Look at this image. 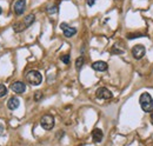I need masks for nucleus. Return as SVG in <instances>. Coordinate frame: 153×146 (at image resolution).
Returning <instances> with one entry per match:
<instances>
[{
	"label": "nucleus",
	"instance_id": "obj_6",
	"mask_svg": "<svg viewBox=\"0 0 153 146\" xmlns=\"http://www.w3.org/2000/svg\"><path fill=\"white\" fill-rule=\"evenodd\" d=\"M146 53V50L143 45H135L132 48V55L134 59H141Z\"/></svg>",
	"mask_w": 153,
	"mask_h": 146
},
{
	"label": "nucleus",
	"instance_id": "obj_19",
	"mask_svg": "<svg viewBox=\"0 0 153 146\" xmlns=\"http://www.w3.org/2000/svg\"><path fill=\"white\" fill-rule=\"evenodd\" d=\"M96 1L97 0H87V5L91 7V6H93V5L96 4Z\"/></svg>",
	"mask_w": 153,
	"mask_h": 146
},
{
	"label": "nucleus",
	"instance_id": "obj_18",
	"mask_svg": "<svg viewBox=\"0 0 153 146\" xmlns=\"http://www.w3.org/2000/svg\"><path fill=\"white\" fill-rule=\"evenodd\" d=\"M5 133V126L2 124H0V136H2Z\"/></svg>",
	"mask_w": 153,
	"mask_h": 146
},
{
	"label": "nucleus",
	"instance_id": "obj_9",
	"mask_svg": "<svg viewBox=\"0 0 153 146\" xmlns=\"http://www.w3.org/2000/svg\"><path fill=\"white\" fill-rule=\"evenodd\" d=\"M92 69L98 71V72H105L108 69V66H107V64L105 61L99 60V61H96V63L92 64Z\"/></svg>",
	"mask_w": 153,
	"mask_h": 146
},
{
	"label": "nucleus",
	"instance_id": "obj_11",
	"mask_svg": "<svg viewBox=\"0 0 153 146\" xmlns=\"http://www.w3.org/2000/svg\"><path fill=\"white\" fill-rule=\"evenodd\" d=\"M19 105H20V101L17 97H12V98H10V100L7 101V107L10 110H12V111L18 109Z\"/></svg>",
	"mask_w": 153,
	"mask_h": 146
},
{
	"label": "nucleus",
	"instance_id": "obj_15",
	"mask_svg": "<svg viewBox=\"0 0 153 146\" xmlns=\"http://www.w3.org/2000/svg\"><path fill=\"white\" fill-rule=\"evenodd\" d=\"M42 97H44V95H42V93L40 91H37L34 93V100H36V101H40V100L42 99Z\"/></svg>",
	"mask_w": 153,
	"mask_h": 146
},
{
	"label": "nucleus",
	"instance_id": "obj_20",
	"mask_svg": "<svg viewBox=\"0 0 153 146\" xmlns=\"http://www.w3.org/2000/svg\"><path fill=\"white\" fill-rule=\"evenodd\" d=\"M150 119H151V124L153 125V112H152V114H151V118H150Z\"/></svg>",
	"mask_w": 153,
	"mask_h": 146
},
{
	"label": "nucleus",
	"instance_id": "obj_3",
	"mask_svg": "<svg viewBox=\"0 0 153 146\" xmlns=\"http://www.w3.org/2000/svg\"><path fill=\"white\" fill-rule=\"evenodd\" d=\"M54 124H56L54 118H53L52 115H50V114H46V115H44V117L40 119V125H41V127L44 128V130H46V131L52 130V128L54 127Z\"/></svg>",
	"mask_w": 153,
	"mask_h": 146
},
{
	"label": "nucleus",
	"instance_id": "obj_5",
	"mask_svg": "<svg viewBox=\"0 0 153 146\" xmlns=\"http://www.w3.org/2000/svg\"><path fill=\"white\" fill-rule=\"evenodd\" d=\"M60 28L62 30L64 36H66V38H71V36H73L74 34H76V28L71 27V26L67 25L66 22H61V24H60Z\"/></svg>",
	"mask_w": 153,
	"mask_h": 146
},
{
	"label": "nucleus",
	"instance_id": "obj_1",
	"mask_svg": "<svg viewBox=\"0 0 153 146\" xmlns=\"http://www.w3.org/2000/svg\"><path fill=\"white\" fill-rule=\"evenodd\" d=\"M139 104L144 112H146V113L153 112V98L151 97L150 93H147V92L141 93V95L139 98Z\"/></svg>",
	"mask_w": 153,
	"mask_h": 146
},
{
	"label": "nucleus",
	"instance_id": "obj_21",
	"mask_svg": "<svg viewBox=\"0 0 153 146\" xmlns=\"http://www.w3.org/2000/svg\"><path fill=\"white\" fill-rule=\"evenodd\" d=\"M0 13H1V7H0Z\"/></svg>",
	"mask_w": 153,
	"mask_h": 146
},
{
	"label": "nucleus",
	"instance_id": "obj_14",
	"mask_svg": "<svg viewBox=\"0 0 153 146\" xmlns=\"http://www.w3.org/2000/svg\"><path fill=\"white\" fill-rule=\"evenodd\" d=\"M7 94V87L5 86V85H2V84H0V98H2V97H5Z\"/></svg>",
	"mask_w": 153,
	"mask_h": 146
},
{
	"label": "nucleus",
	"instance_id": "obj_7",
	"mask_svg": "<svg viewBox=\"0 0 153 146\" xmlns=\"http://www.w3.org/2000/svg\"><path fill=\"white\" fill-rule=\"evenodd\" d=\"M25 8H26V1L25 0H17L14 2V12L17 16L24 14Z\"/></svg>",
	"mask_w": 153,
	"mask_h": 146
},
{
	"label": "nucleus",
	"instance_id": "obj_4",
	"mask_svg": "<svg viewBox=\"0 0 153 146\" xmlns=\"http://www.w3.org/2000/svg\"><path fill=\"white\" fill-rule=\"evenodd\" d=\"M96 95L98 99H104V100H108V99H111L113 97L112 92L110 91L108 89H106V87H99L96 92Z\"/></svg>",
	"mask_w": 153,
	"mask_h": 146
},
{
	"label": "nucleus",
	"instance_id": "obj_17",
	"mask_svg": "<svg viewBox=\"0 0 153 146\" xmlns=\"http://www.w3.org/2000/svg\"><path fill=\"white\" fill-rule=\"evenodd\" d=\"M57 11H58L57 6H53V7H48V8H47V12H48L50 14H52V13H56Z\"/></svg>",
	"mask_w": 153,
	"mask_h": 146
},
{
	"label": "nucleus",
	"instance_id": "obj_16",
	"mask_svg": "<svg viewBox=\"0 0 153 146\" xmlns=\"http://www.w3.org/2000/svg\"><path fill=\"white\" fill-rule=\"evenodd\" d=\"M61 61L64 63V64H70V54H65L61 57Z\"/></svg>",
	"mask_w": 153,
	"mask_h": 146
},
{
	"label": "nucleus",
	"instance_id": "obj_2",
	"mask_svg": "<svg viewBox=\"0 0 153 146\" xmlns=\"http://www.w3.org/2000/svg\"><path fill=\"white\" fill-rule=\"evenodd\" d=\"M26 80L32 86H38V85L41 84V81H42V75L38 71L32 70V71H28L27 72V74H26Z\"/></svg>",
	"mask_w": 153,
	"mask_h": 146
},
{
	"label": "nucleus",
	"instance_id": "obj_8",
	"mask_svg": "<svg viewBox=\"0 0 153 146\" xmlns=\"http://www.w3.org/2000/svg\"><path fill=\"white\" fill-rule=\"evenodd\" d=\"M11 90L14 92V93H18V94H21L26 91V85L25 83L22 81H16L11 85Z\"/></svg>",
	"mask_w": 153,
	"mask_h": 146
},
{
	"label": "nucleus",
	"instance_id": "obj_13",
	"mask_svg": "<svg viewBox=\"0 0 153 146\" xmlns=\"http://www.w3.org/2000/svg\"><path fill=\"white\" fill-rule=\"evenodd\" d=\"M84 63H85L84 57H79V58H76V70H80V69L82 67Z\"/></svg>",
	"mask_w": 153,
	"mask_h": 146
},
{
	"label": "nucleus",
	"instance_id": "obj_10",
	"mask_svg": "<svg viewBox=\"0 0 153 146\" xmlns=\"http://www.w3.org/2000/svg\"><path fill=\"white\" fill-rule=\"evenodd\" d=\"M102 137H104V133L100 128H94L92 131V138H93L94 143H100L102 140Z\"/></svg>",
	"mask_w": 153,
	"mask_h": 146
},
{
	"label": "nucleus",
	"instance_id": "obj_12",
	"mask_svg": "<svg viewBox=\"0 0 153 146\" xmlns=\"http://www.w3.org/2000/svg\"><path fill=\"white\" fill-rule=\"evenodd\" d=\"M34 20H36V16H34V14H28V16L25 17L24 21H22V24H24V26L27 28V27H30V26L34 22Z\"/></svg>",
	"mask_w": 153,
	"mask_h": 146
}]
</instances>
